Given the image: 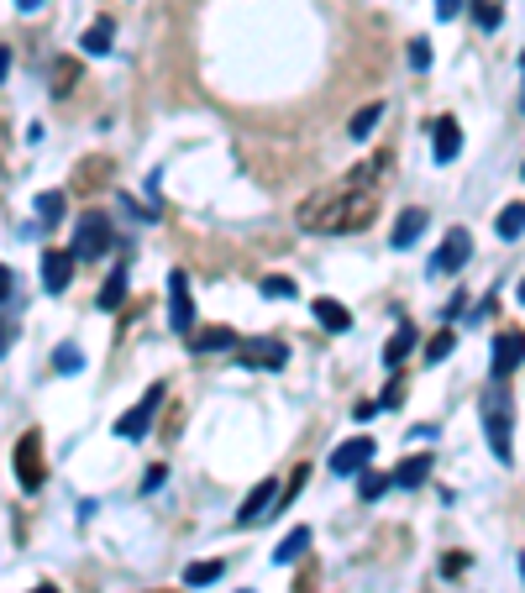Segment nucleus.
I'll use <instances>...</instances> for the list:
<instances>
[{"instance_id": "obj_23", "label": "nucleus", "mask_w": 525, "mask_h": 593, "mask_svg": "<svg viewBox=\"0 0 525 593\" xmlns=\"http://www.w3.org/2000/svg\"><path fill=\"white\" fill-rule=\"evenodd\" d=\"M74 85H79V58H58V64H53V95H58V100H68V95H74Z\"/></svg>"}, {"instance_id": "obj_39", "label": "nucleus", "mask_w": 525, "mask_h": 593, "mask_svg": "<svg viewBox=\"0 0 525 593\" xmlns=\"http://www.w3.org/2000/svg\"><path fill=\"white\" fill-rule=\"evenodd\" d=\"M5 68H11V53H5V47H0V79H5Z\"/></svg>"}, {"instance_id": "obj_21", "label": "nucleus", "mask_w": 525, "mask_h": 593, "mask_svg": "<svg viewBox=\"0 0 525 593\" xmlns=\"http://www.w3.org/2000/svg\"><path fill=\"white\" fill-rule=\"evenodd\" d=\"M315 320H320L326 331H347V326H352V310L336 305V299H315Z\"/></svg>"}, {"instance_id": "obj_1", "label": "nucleus", "mask_w": 525, "mask_h": 593, "mask_svg": "<svg viewBox=\"0 0 525 593\" xmlns=\"http://www.w3.org/2000/svg\"><path fill=\"white\" fill-rule=\"evenodd\" d=\"M373 215H378V190H357L347 179H336L326 190H315L310 200H299L294 221L315 236H347V232L373 226Z\"/></svg>"}, {"instance_id": "obj_13", "label": "nucleus", "mask_w": 525, "mask_h": 593, "mask_svg": "<svg viewBox=\"0 0 525 593\" xmlns=\"http://www.w3.org/2000/svg\"><path fill=\"white\" fill-rule=\"evenodd\" d=\"M425 221H431V215L420 211V205H410V211H399L394 232H389V247H399V253H404V247H415V242H420V232H425Z\"/></svg>"}, {"instance_id": "obj_16", "label": "nucleus", "mask_w": 525, "mask_h": 593, "mask_svg": "<svg viewBox=\"0 0 525 593\" xmlns=\"http://www.w3.org/2000/svg\"><path fill=\"white\" fill-rule=\"evenodd\" d=\"M110 37H116V22L100 16V22H89V32L79 37V47L89 53V58H100V53H110Z\"/></svg>"}, {"instance_id": "obj_33", "label": "nucleus", "mask_w": 525, "mask_h": 593, "mask_svg": "<svg viewBox=\"0 0 525 593\" xmlns=\"http://www.w3.org/2000/svg\"><path fill=\"white\" fill-rule=\"evenodd\" d=\"M410 68H420V74L431 68V43H425V37H415V43H410Z\"/></svg>"}, {"instance_id": "obj_36", "label": "nucleus", "mask_w": 525, "mask_h": 593, "mask_svg": "<svg viewBox=\"0 0 525 593\" xmlns=\"http://www.w3.org/2000/svg\"><path fill=\"white\" fill-rule=\"evenodd\" d=\"M457 11H462V0H436V16H446V22H452Z\"/></svg>"}, {"instance_id": "obj_2", "label": "nucleus", "mask_w": 525, "mask_h": 593, "mask_svg": "<svg viewBox=\"0 0 525 593\" xmlns=\"http://www.w3.org/2000/svg\"><path fill=\"white\" fill-rule=\"evenodd\" d=\"M110 242H116V232H110V215L89 211L79 226H74V247H68V257H74V263H89V257L110 253Z\"/></svg>"}, {"instance_id": "obj_4", "label": "nucleus", "mask_w": 525, "mask_h": 593, "mask_svg": "<svg viewBox=\"0 0 525 593\" xmlns=\"http://www.w3.org/2000/svg\"><path fill=\"white\" fill-rule=\"evenodd\" d=\"M483 431H488V446H494V457L509 467V404H504V389H488L483 394Z\"/></svg>"}, {"instance_id": "obj_8", "label": "nucleus", "mask_w": 525, "mask_h": 593, "mask_svg": "<svg viewBox=\"0 0 525 593\" xmlns=\"http://www.w3.org/2000/svg\"><path fill=\"white\" fill-rule=\"evenodd\" d=\"M467 257H473V236L462 232V226H452V232L441 236L436 257H431V274H457Z\"/></svg>"}, {"instance_id": "obj_35", "label": "nucleus", "mask_w": 525, "mask_h": 593, "mask_svg": "<svg viewBox=\"0 0 525 593\" xmlns=\"http://www.w3.org/2000/svg\"><path fill=\"white\" fill-rule=\"evenodd\" d=\"M305 484H310V467H294V478H289V488H284V499H273V505H289V499H294Z\"/></svg>"}, {"instance_id": "obj_5", "label": "nucleus", "mask_w": 525, "mask_h": 593, "mask_svg": "<svg viewBox=\"0 0 525 593\" xmlns=\"http://www.w3.org/2000/svg\"><path fill=\"white\" fill-rule=\"evenodd\" d=\"M163 383H152V389H147L142 400L131 404V410H126L121 421H116V436H121V442H142L147 436V425H152V415H158V410H163Z\"/></svg>"}, {"instance_id": "obj_29", "label": "nucleus", "mask_w": 525, "mask_h": 593, "mask_svg": "<svg viewBox=\"0 0 525 593\" xmlns=\"http://www.w3.org/2000/svg\"><path fill=\"white\" fill-rule=\"evenodd\" d=\"M473 22H478L483 32H499V22H504V5H499V0H473Z\"/></svg>"}, {"instance_id": "obj_3", "label": "nucleus", "mask_w": 525, "mask_h": 593, "mask_svg": "<svg viewBox=\"0 0 525 593\" xmlns=\"http://www.w3.org/2000/svg\"><path fill=\"white\" fill-rule=\"evenodd\" d=\"M16 484L26 488V494H37L42 484H47V457H42V431H21L16 442Z\"/></svg>"}, {"instance_id": "obj_10", "label": "nucleus", "mask_w": 525, "mask_h": 593, "mask_svg": "<svg viewBox=\"0 0 525 593\" xmlns=\"http://www.w3.org/2000/svg\"><path fill=\"white\" fill-rule=\"evenodd\" d=\"M68 278H74V257L63 253V247H47V253H42V289H47V295H63Z\"/></svg>"}, {"instance_id": "obj_18", "label": "nucleus", "mask_w": 525, "mask_h": 593, "mask_svg": "<svg viewBox=\"0 0 525 593\" xmlns=\"http://www.w3.org/2000/svg\"><path fill=\"white\" fill-rule=\"evenodd\" d=\"M305 546H310V530H305V525H294L289 536L278 541V551H273V562H278V567H289V562H299V557H305Z\"/></svg>"}, {"instance_id": "obj_15", "label": "nucleus", "mask_w": 525, "mask_h": 593, "mask_svg": "<svg viewBox=\"0 0 525 593\" xmlns=\"http://www.w3.org/2000/svg\"><path fill=\"white\" fill-rule=\"evenodd\" d=\"M189 347H194V352H226V347H236V331H231V326H205V331H189Z\"/></svg>"}, {"instance_id": "obj_41", "label": "nucleus", "mask_w": 525, "mask_h": 593, "mask_svg": "<svg viewBox=\"0 0 525 593\" xmlns=\"http://www.w3.org/2000/svg\"><path fill=\"white\" fill-rule=\"evenodd\" d=\"M147 593H168V588H147Z\"/></svg>"}, {"instance_id": "obj_31", "label": "nucleus", "mask_w": 525, "mask_h": 593, "mask_svg": "<svg viewBox=\"0 0 525 593\" xmlns=\"http://www.w3.org/2000/svg\"><path fill=\"white\" fill-rule=\"evenodd\" d=\"M383 488H389V478H383V473H362V478H357V499H378Z\"/></svg>"}, {"instance_id": "obj_12", "label": "nucleus", "mask_w": 525, "mask_h": 593, "mask_svg": "<svg viewBox=\"0 0 525 593\" xmlns=\"http://www.w3.org/2000/svg\"><path fill=\"white\" fill-rule=\"evenodd\" d=\"M515 368H520V331H504L494 337V383L515 379Z\"/></svg>"}, {"instance_id": "obj_32", "label": "nucleus", "mask_w": 525, "mask_h": 593, "mask_svg": "<svg viewBox=\"0 0 525 593\" xmlns=\"http://www.w3.org/2000/svg\"><path fill=\"white\" fill-rule=\"evenodd\" d=\"M53 368H58V373H79L84 358L74 352V347H58V352H53Z\"/></svg>"}, {"instance_id": "obj_26", "label": "nucleus", "mask_w": 525, "mask_h": 593, "mask_svg": "<svg viewBox=\"0 0 525 593\" xmlns=\"http://www.w3.org/2000/svg\"><path fill=\"white\" fill-rule=\"evenodd\" d=\"M378 121H383V106H362L352 121H347V137H357V142H362V137H373Z\"/></svg>"}, {"instance_id": "obj_9", "label": "nucleus", "mask_w": 525, "mask_h": 593, "mask_svg": "<svg viewBox=\"0 0 525 593\" xmlns=\"http://www.w3.org/2000/svg\"><path fill=\"white\" fill-rule=\"evenodd\" d=\"M273 499H278V484H273V478H263V484H257L247 499H242V509H236V525H257V520H273Z\"/></svg>"}, {"instance_id": "obj_6", "label": "nucleus", "mask_w": 525, "mask_h": 593, "mask_svg": "<svg viewBox=\"0 0 525 593\" xmlns=\"http://www.w3.org/2000/svg\"><path fill=\"white\" fill-rule=\"evenodd\" d=\"M168 326H173L179 337L194 331V299H189V274H184V268L168 274Z\"/></svg>"}, {"instance_id": "obj_30", "label": "nucleus", "mask_w": 525, "mask_h": 593, "mask_svg": "<svg viewBox=\"0 0 525 593\" xmlns=\"http://www.w3.org/2000/svg\"><path fill=\"white\" fill-rule=\"evenodd\" d=\"M452 347H457V337H452V326H446V331H436V337H431V347H425V362H441Z\"/></svg>"}, {"instance_id": "obj_7", "label": "nucleus", "mask_w": 525, "mask_h": 593, "mask_svg": "<svg viewBox=\"0 0 525 593\" xmlns=\"http://www.w3.org/2000/svg\"><path fill=\"white\" fill-rule=\"evenodd\" d=\"M373 457H378L373 436H352V442H341L331 452V473H336V478H357V473L373 463Z\"/></svg>"}, {"instance_id": "obj_40", "label": "nucleus", "mask_w": 525, "mask_h": 593, "mask_svg": "<svg viewBox=\"0 0 525 593\" xmlns=\"http://www.w3.org/2000/svg\"><path fill=\"white\" fill-rule=\"evenodd\" d=\"M32 593H58V588H53V583H42V588H32Z\"/></svg>"}, {"instance_id": "obj_22", "label": "nucleus", "mask_w": 525, "mask_h": 593, "mask_svg": "<svg viewBox=\"0 0 525 593\" xmlns=\"http://www.w3.org/2000/svg\"><path fill=\"white\" fill-rule=\"evenodd\" d=\"M221 572H226L221 557H210V562H189V567H184V588H205V583H215Z\"/></svg>"}, {"instance_id": "obj_11", "label": "nucleus", "mask_w": 525, "mask_h": 593, "mask_svg": "<svg viewBox=\"0 0 525 593\" xmlns=\"http://www.w3.org/2000/svg\"><path fill=\"white\" fill-rule=\"evenodd\" d=\"M236 362H242V368H284L289 352H284L278 341H247V347H236Z\"/></svg>"}, {"instance_id": "obj_37", "label": "nucleus", "mask_w": 525, "mask_h": 593, "mask_svg": "<svg viewBox=\"0 0 525 593\" xmlns=\"http://www.w3.org/2000/svg\"><path fill=\"white\" fill-rule=\"evenodd\" d=\"M11 295V268H0V299Z\"/></svg>"}, {"instance_id": "obj_14", "label": "nucleus", "mask_w": 525, "mask_h": 593, "mask_svg": "<svg viewBox=\"0 0 525 593\" xmlns=\"http://www.w3.org/2000/svg\"><path fill=\"white\" fill-rule=\"evenodd\" d=\"M431 131H436V137H431V142H436V163H452V158L462 152V127H457V116H441Z\"/></svg>"}, {"instance_id": "obj_24", "label": "nucleus", "mask_w": 525, "mask_h": 593, "mask_svg": "<svg viewBox=\"0 0 525 593\" xmlns=\"http://www.w3.org/2000/svg\"><path fill=\"white\" fill-rule=\"evenodd\" d=\"M425 473H431V457H404V463H399V473L389 478V484H399V488H420V484H425Z\"/></svg>"}, {"instance_id": "obj_28", "label": "nucleus", "mask_w": 525, "mask_h": 593, "mask_svg": "<svg viewBox=\"0 0 525 593\" xmlns=\"http://www.w3.org/2000/svg\"><path fill=\"white\" fill-rule=\"evenodd\" d=\"M63 190H47V194H37V215H42V226H58L63 221Z\"/></svg>"}, {"instance_id": "obj_34", "label": "nucleus", "mask_w": 525, "mask_h": 593, "mask_svg": "<svg viewBox=\"0 0 525 593\" xmlns=\"http://www.w3.org/2000/svg\"><path fill=\"white\" fill-rule=\"evenodd\" d=\"M462 572H467V557L462 551H446L441 557V577H462Z\"/></svg>"}, {"instance_id": "obj_38", "label": "nucleus", "mask_w": 525, "mask_h": 593, "mask_svg": "<svg viewBox=\"0 0 525 593\" xmlns=\"http://www.w3.org/2000/svg\"><path fill=\"white\" fill-rule=\"evenodd\" d=\"M47 0H16V11H42Z\"/></svg>"}, {"instance_id": "obj_20", "label": "nucleus", "mask_w": 525, "mask_h": 593, "mask_svg": "<svg viewBox=\"0 0 525 593\" xmlns=\"http://www.w3.org/2000/svg\"><path fill=\"white\" fill-rule=\"evenodd\" d=\"M105 179H110V158H84L74 173V190H100Z\"/></svg>"}, {"instance_id": "obj_27", "label": "nucleus", "mask_w": 525, "mask_h": 593, "mask_svg": "<svg viewBox=\"0 0 525 593\" xmlns=\"http://www.w3.org/2000/svg\"><path fill=\"white\" fill-rule=\"evenodd\" d=\"M520 200H509V205H504V211H499V221H494V232H499L504 236V242H520Z\"/></svg>"}, {"instance_id": "obj_19", "label": "nucleus", "mask_w": 525, "mask_h": 593, "mask_svg": "<svg viewBox=\"0 0 525 593\" xmlns=\"http://www.w3.org/2000/svg\"><path fill=\"white\" fill-rule=\"evenodd\" d=\"M410 352H415V326H404V320H399V331H394V341H389V347H383V368H399V362L410 358Z\"/></svg>"}, {"instance_id": "obj_17", "label": "nucleus", "mask_w": 525, "mask_h": 593, "mask_svg": "<svg viewBox=\"0 0 525 593\" xmlns=\"http://www.w3.org/2000/svg\"><path fill=\"white\" fill-rule=\"evenodd\" d=\"M95 305H100V310H121L126 305V263L110 268V278L100 284V299H95Z\"/></svg>"}, {"instance_id": "obj_25", "label": "nucleus", "mask_w": 525, "mask_h": 593, "mask_svg": "<svg viewBox=\"0 0 525 593\" xmlns=\"http://www.w3.org/2000/svg\"><path fill=\"white\" fill-rule=\"evenodd\" d=\"M263 299H299V284H294L289 274H263Z\"/></svg>"}]
</instances>
